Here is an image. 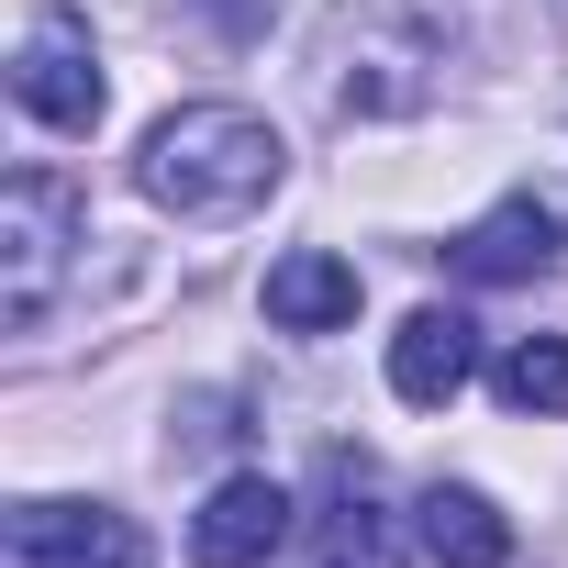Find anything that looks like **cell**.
I'll return each mask as SVG.
<instances>
[{
	"label": "cell",
	"instance_id": "6da1fadb",
	"mask_svg": "<svg viewBox=\"0 0 568 568\" xmlns=\"http://www.w3.org/2000/svg\"><path fill=\"white\" fill-rule=\"evenodd\" d=\"M278 168H291V145H278L267 112H245V101H179V112L145 134L134 190H145L156 212H179V223H245V212L278 190Z\"/></svg>",
	"mask_w": 568,
	"mask_h": 568
},
{
	"label": "cell",
	"instance_id": "7a4b0ae2",
	"mask_svg": "<svg viewBox=\"0 0 568 568\" xmlns=\"http://www.w3.org/2000/svg\"><path fill=\"white\" fill-rule=\"evenodd\" d=\"M446 57H457V12L446 0H346L324 23L335 112H424L446 90Z\"/></svg>",
	"mask_w": 568,
	"mask_h": 568
},
{
	"label": "cell",
	"instance_id": "8fae6325",
	"mask_svg": "<svg viewBox=\"0 0 568 568\" xmlns=\"http://www.w3.org/2000/svg\"><path fill=\"white\" fill-rule=\"evenodd\" d=\"M413 513H424V557H435V568H513V524H501V501H490V490L435 479Z\"/></svg>",
	"mask_w": 568,
	"mask_h": 568
},
{
	"label": "cell",
	"instance_id": "5b68a950",
	"mask_svg": "<svg viewBox=\"0 0 568 568\" xmlns=\"http://www.w3.org/2000/svg\"><path fill=\"white\" fill-rule=\"evenodd\" d=\"M0 568H156V546L134 513H101V501H12Z\"/></svg>",
	"mask_w": 568,
	"mask_h": 568
},
{
	"label": "cell",
	"instance_id": "ba28073f",
	"mask_svg": "<svg viewBox=\"0 0 568 568\" xmlns=\"http://www.w3.org/2000/svg\"><path fill=\"white\" fill-rule=\"evenodd\" d=\"M291 524H302L291 490H278L267 468H245V479H223V490L190 513V557H201V568H267L278 546H291Z\"/></svg>",
	"mask_w": 568,
	"mask_h": 568
},
{
	"label": "cell",
	"instance_id": "8992f818",
	"mask_svg": "<svg viewBox=\"0 0 568 568\" xmlns=\"http://www.w3.org/2000/svg\"><path fill=\"white\" fill-rule=\"evenodd\" d=\"M291 568H402V535H390V513H379V490H368V457L324 446L313 535H302V557H291Z\"/></svg>",
	"mask_w": 568,
	"mask_h": 568
},
{
	"label": "cell",
	"instance_id": "30bf717a",
	"mask_svg": "<svg viewBox=\"0 0 568 568\" xmlns=\"http://www.w3.org/2000/svg\"><path fill=\"white\" fill-rule=\"evenodd\" d=\"M267 324L278 335H335V324H357V267L335 256V245H291L267 267Z\"/></svg>",
	"mask_w": 568,
	"mask_h": 568
},
{
	"label": "cell",
	"instance_id": "3957f363",
	"mask_svg": "<svg viewBox=\"0 0 568 568\" xmlns=\"http://www.w3.org/2000/svg\"><path fill=\"white\" fill-rule=\"evenodd\" d=\"M79 234H90L79 179L68 168H12V190H0V313H12V324H45L57 267H68Z\"/></svg>",
	"mask_w": 568,
	"mask_h": 568
},
{
	"label": "cell",
	"instance_id": "7c38bea8",
	"mask_svg": "<svg viewBox=\"0 0 568 568\" xmlns=\"http://www.w3.org/2000/svg\"><path fill=\"white\" fill-rule=\"evenodd\" d=\"M490 390H501L513 413H568V335H524V346H501Z\"/></svg>",
	"mask_w": 568,
	"mask_h": 568
},
{
	"label": "cell",
	"instance_id": "52a82bcc",
	"mask_svg": "<svg viewBox=\"0 0 568 568\" xmlns=\"http://www.w3.org/2000/svg\"><path fill=\"white\" fill-rule=\"evenodd\" d=\"M568 256V212L557 201H535V190H513V201H490L457 245H446V267L457 278H479V291H513V278H546Z\"/></svg>",
	"mask_w": 568,
	"mask_h": 568
},
{
	"label": "cell",
	"instance_id": "277c9868",
	"mask_svg": "<svg viewBox=\"0 0 568 568\" xmlns=\"http://www.w3.org/2000/svg\"><path fill=\"white\" fill-rule=\"evenodd\" d=\"M12 101L45 123V134H90L101 123V45H90V23L79 12H34L23 23V45H12Z\"/></svg>",
	"mask_w": 568,
	"mask_h": 568
},
{
	"label": "cell",
	"instance_id": "9c48e42d",
	"mask_svg": "<svg viewBox=\"0 0 568 568\" xmlns=\"http://www.w3.org/2000/svg\"><path fill=\"white\" fill-rule=\"evenodd\" d=\"M468 379H479V324L446 313V302L402 313V335H390V390H402L413 413H435V402H457Z\"/></svg>",
	"mask_w": 568,
	"mask_h": 568
}]
</instances>
